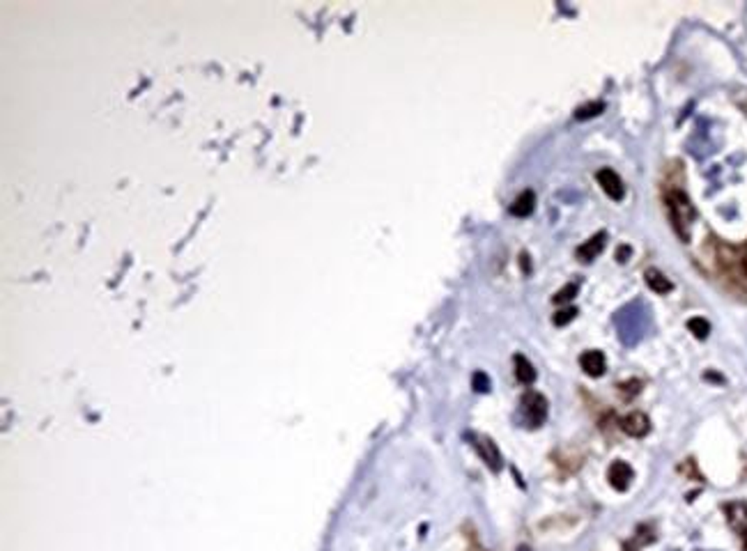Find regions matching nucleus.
Masks as SVG:
<instances>
[{
  "instance_id": "1a4fd4ad",
  "label": "nucleus",
  "mask_w": 747,
  "mask_h": 551,
  "mask_svg": "<svg viewBox=\"0 0 747 551\" xmlns=\"http://www.w3.org/2000/svg\"><path fill=\"white\" fill-rule=\"evenodd\" d=\"M724 515H727V519H729V526L738 535L747 528V503H743V501L727 503L724 505Z\"/></svg>"
},
{
  "instance_id": "dca6fc26",
  "label": "nucleus",
  "mask_w": 747,
  "mask_h": 551,
  "mask_svg": "<svg viewBox=\"0 0 747 551\" xmlns=\"http://www.w3.org/2000/svg\"><path fill=\"white\" fill-rule=\"evenodd\" d=\"M577 289H579V285H577V283H570V285H566V287L561 289V292H557V294H554V304H566V301L575 299Z\"/></svg>"
},
{
  "instance_id": "f8f14e48",
  "label": "nucleus",
  "mask_w": 747,
  "mask_h": 551,
  "mask_svg": "<svg viewBox=\"0 0 747 551\" xmlns=\"http://www.w3.org/2000/svg\"><path fill=\"white\" fill-rule=\"evenodd\" d=\"M534 205H536V195H534V191H522L520 195L515 197V202L511 205V214H513V216H520V218H524V216H529V214L534 212Z\"/></svg>"
},
{
  "instance_id": "20e7f679",
  "label": "nucleus",
  "mask_w": 747,
  "mask_h": 551,
  "mask_svg": "<svg viewBox=\"0 0 747 551\" xmlns=\"http://www.w3.org/2000/svg\"><path fill=\"white\" fill-rule=\"evenodd\" d=\"M596 180L600 184V189L605 191L607 197H611V200H624L626 195V186H624V180L619 177V175L611 170V168H603L596 172Z\"/></svg>"
},
{
  "instance_id": "4468645a",
  "label": "nucleus",
  "mask_w": 747,
  "mask_h": 551,
  "mask_svg": "<svg viewBox=\"0 0 747 551\" xmlns=\"http://www.w3.org/2000/svg\"><path fill=\"white\" fill-rule=\"evenodd\" d=\"M688 329H690V334H692L694 338H699V340H706L708 334H711V324H708V321L703 319V317H692V319L688 321Z\"/></svg>"
},
{
  "instance_id": "9d476101",
  "label": "nucleus",
  "mask_w": 747,
  "mask_h": 551,
  "mask_svg": "<svg viewBox=\"0 0 747 551\" xmlns=\"http://www.w3.org/2000/svg\"><path fill=\"white\" fill-rule=\"evenodd\" d=\"M474 446L479 448V453H481V457H483V462H485L487 466H490L492 471H499V469H502V455H499V450H497V446H494L490 439H479Z\"/></svg>"
},
{
  "instance_id": "6ab92c4d",
  "label": "nucleus",
  "mask_w": 747,
  "mask_h": 551,
  "mask_svg": "<svg viewBox=\"0 0 747 551\" xmlns=\"http://www.w3.org/2000/svg\"><path fill=\"white\" fill-rule=\"evenodd\" d=\"M474 388L481 391V393H485L487 388H490V379H487L483 372H476V374H474Z\"/></svg>"
},
{
  "instance_id": "f3484780",
  "label": "nucleus",
  "mask_w": 747,
  "mask_h": 551,
  "mask_svg": "<svg viewBox=\"0 0 747 551\" xmlns=\"http://www.w3.org/2000/svg\"><path fill=\"white\" fill-rule=\"evenodd\" d=\"M621 395H624V398H635V395L641 391V381H637V379H632V381H626V383H621Z\"/></svg>"
},
{
  "instance_id": "f03ea898",
  "label": "nucleus",
  "mask_w": 747,
  "mask_h": 551,
  "mask_svg": "<svg viewBox=\"0 0 747 551\" xmlns=\"http://www.w3.org/2000/svg\"><path fill=\"white\" fill-rule=\"evenodd\" d=\"M665 205H667V214H669L674 230H676V235L683 239V242H688L690 225H692L694 218H697V210H694V205L690 202V197L679 189H671L665 195Z\"/></svg>"
},
{
  "instance_id": "2eb2a0df",
  "label": "nucleus",
  "mask_w": 747,
  "mask_h": 551,
  "mask_svg": "<svg viewBox=\"0 0 747 551\" xmlns=\"http://www.w3.org/2000/svg\"><path fill=\"white\" fill-rule=\"evenodd\" d=\"M603 110H605V103H603V101H594V103H586V106H579V108L575 110V118H577V120L596 118V115H600Z\"/></svg>"
},
{
  "instance_id": "423d86ee",
  "label": "nucleus",
  "mask_w": 747,
  "mask_h": 551,
  "mask_svg": "<svg viewBox=\"0 0 747 551\" xmlns=\"http://www.w3.org/2000/svg\"><path fill=\"white\" fill-rule=\"evenodd\" d=\"M632 478H635V473H632L630 464L621 462V460H616V462L609 464V469H607V480H609V485L614 487L616 492H626L628 487H630V483H632Z\"/></svg>"
},
{
  "instance_id": "5701e85b",
  "label": "nucleus",
  "mask_w": 747,
  "mask_h": 551,
  "mask_svg": "<svg viewBox=\"0 0 747 551\" xmlns=\"http://www.w3.org/2000/svg\"><path fill=\"white\" fill-rule=\"evenodd\" d=\"M515 551H532V547H527V545H520V547H517Z\"/></svg>"
},
{
  "instance_id": "7ed1b4c3",
  "label": "nucleus",
  "mask_w": 747,
  "mask_h": 551,
  "mask_svg": "<svg viewBox=\"0 0 747 551\" xmlns=\"http://www.w3.org/2000/svg\"><path fill=\"white\" fill-rule=\"evenodd\" d=\"M522 413L529 428H541L547 418V400L541 393H527L522 398Z\"/></svg>"
},
{
  "instance_id": "412c9836",
  "label": "nucleus",
  "mask_w": 747,
  "mask_h": 551,
  "mask_svg": "<svg viewBox=\"0 0 747 551\" xmlns=\"http://www.w3.org/2000/svg\"><path fill=\"white\" fill-rule=\"evenodd\" d=\"M741 540H743V549L747 551V528H745V531L741 533Z\"/></svg>"
},
{
  "instance_id": "f257e3e1",
  "label": "nucleus",
  "mask_w": 747,
  "mask_h": 551,
  "mask_svg": "<svg viewBox=\"0 0 747 551\" xmlns=\"http://www.w3.org/2000/svg\"><path fill=\"white\" fill-rule=\"evenodd\" d=\"M619 338L624 345L635 347L649 331V313L641 304H630L616 315Z\"/></svg>"
},
{
  "instance_id": "39448f33",
  "label": "nucleus",
  "mask_w": 747,
  "mask_h": 551,
  "mask_svg": "<svg viewBox=\"0 0 747 551\" xmlns=\"http://www.w3.org/2000/svg\"><path fill=\"white\" fill-rule=\"evenodd\" d=\"M621 430H624L628 436H635V439H641V436H646L651 432V421L646 413L641 411H632L628 413L626 418H621Z\"/></svg>"
},
{
  "instance_id": "6e6552de",
  "label": "nucleus",
  "mask_w": 747,
  "mask_h": 551,
  "mask_svg": "<svg viewBox=\"0 0 747 551\" xmlns=\"http://www.w3.org/2000/svg\"><path fill=\"white\" fill-rule=\"evenodd\" d=\"M579 366H582V370L589 374V377H600V374H603L605 368H607V361H605L603 351L589 349V351H584L582 356H579Z\"/></svg>"
},
{
  "instance_id": "ddd939ff",
  "label": "nucleus",
  "mask_w": 747,
  "mask_h": 551,
  "mask_svg": "<svg viewBox=\"0 0 747 551\" xmlns=\"http://www.w3.org/2000/svg\"><path fill=\"white\" fill-rule=\"evenodd\" d=\"M515 377H517V381H520V383H524V386H529V383H534V379H536L534 366H532V363H529L522 354L515 356Z\"/></svg>"
},
{
  "instance_id": "a211bd4d",
  "label": "nucleus",
  "mask_w": 747,
  "mask_h": 551,
  "mask_svg": "<svg viewBox=\"0 0 747 551\" xmlns=\"http://www.w3.org/2000/svg\"><path fill=\"white\" fill-rule=\"evenodd\" d=\"M577 315V308H566V310H559V313L554 315V324L557 326H564L568 324L570 319H573Z\"/></svg>"
},
{
  "instance_id": "0eeeda50",
  "label": "nucleus",
  "mask_w": 747,
  "mask_h": 551,
  "mask_svg": "<svg viewBox=\"0 0 747 551\" xmlns=\"http://www.w3.org/2000/svg\"><path fill=\"white\" fill-rule=\"evenodd\" d=\"M605 242H607V235H605V232L594 235L586 244H582V246H579L577 251H575L577 259H579V262H594V259H596L600 253H603Z\"/></svg>"
},
{
  "instance_id": "aec40b11",
  "label": "nucleus",
  "mask_w": 747,
  "mask_h": 551,
  "mask_svg": "<svg viewBox=\"0 0 747 551\" xmlns=\"http://www.w3.org/2000/svg\"><path fill=\"white\" fill-rule=\"evenodd\" d=\"M630 246H621L619 248V251H616V259H619V262H628V257H630Z\"/></svg>"
},
{
  "instance_id": "4be33fe9",
  "label": "nucleus",
  "mask_w": 747,
  "mask_h": 551,
  "mask_svg": "<svg viewBox=\"0 0 747 551\" xmlns=\"http://www.w3.org/2000/svg\"><path fill=\"white\" fill-rule=\"evenodd\" d=\"M743 272H745V276H747V248H745V253H743Z\"/></svg>"
},
{
  "instance_id": "9b49d317",
  "label": "nucleus",
  "mask_w": 747,
  "mask_h": 551,
  "mask_svg": "<svg viewBox=\"0 0 747 551\" xmlns=\"http://www.w3.org/2000/svg\"><path fill=\"white\" fill-rule=\"evenodd\" d=\"M644 278H646V285H649L656 294H667V292H671V289H674L671 280H669L665 274H662V272H658V269H646Z\"/></svg>"
}]
</instances>
